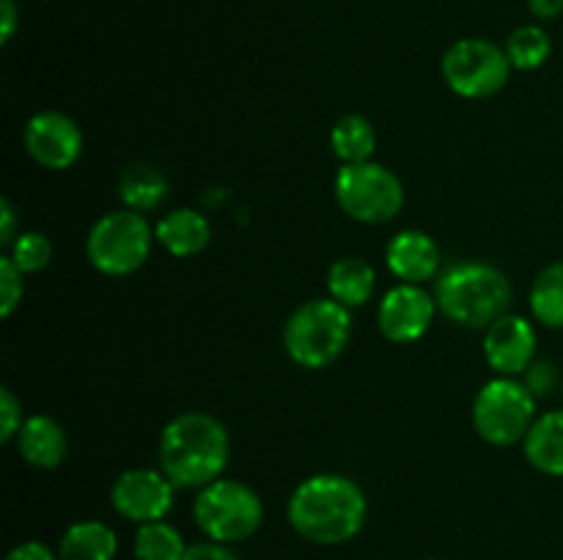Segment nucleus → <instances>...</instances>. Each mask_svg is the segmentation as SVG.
Wrapping results in <instances>:
<instances>
[{
  "mask_svg": "<svg viewBox=\"0 0 563 560\" xmlns=\"http://www.w3.org/2000/svg\"><path fill=\"white\" fill-rule=\"evenodd\" d=\"M286 516L302 541L317 547H341L366 525L368 500L350 475L317 472L297 483L286 503Z\"/></svg>",
  "mask_w": 563,
  "mask_h": 560,
  "instance_id": "1",
  "label": "nucleus"
},
{
  "mask_svg": "<svg viewBox=\"0 0 563 560\" xmlns=\"http://www.w3.org/2000/svg\"><path fill=\"white\" fill-rule=\"evenodd\" d=\"M159 470L176 489H203L223 478L231 459V439L209 412H181L159 434Z\"/></svg>",
  "mask_w": 563,
  "mask_h": 560,
  "instance_id": "2",
  "label": "nucleus"
},
{
  "mask_svg": "<svg viewBox=\"0 0 563 560\" xmlns=\"http://www.w3.org/2000/svg\"><path fill=\"white\" fill-rule=\"evenodd\" d=\"M440 316L465 329H487L511 305V280L487 261H460L434 280Z\"/></svg>",
  "mask_w": 563,
  "mask_h": 560,
  "instance_id": "3",
  "label": "nucleus"
},
{
  "mask_svg": "<svg viewBox=\"0 0 563 560\" xmlns=\"http://www.w3.org/2000/svg\"><path fill=\"white\" fill-rule=\"evenodd\" d=\"M352 335V311L333 296H317L291 311L284 327V349L295 366L322 371L344 355Z\"/></svg>",
  "mask_w": 563,
  "mask_h": 560,
  "instance_id": "4",
  "label": "nucleus"
},
{
  "mask_svg": "<svg viewBox=\"0 0 563 560\" xmlns=\"http://www.w3.org/2000/svg\"><path fill=\"white\" fill-rule=\"evenodd\" d=\"M192 519L209 541L234 547L262 530L264 503L247 483L218 478L209 486L198 489L192 500Z\"/></svg>",
  "mask_w": 563,
  "mask_h": 560,
  "instance_id": "5",
  "label": "nucleus"
},
{
  "mask_svg": "<svg viewBox=\"0 0 563 560\" xmlns=\"http://www.w3.org/2000/svg\"><path fill=\"white\" fill-rule=\"evenodd\" d=\"M154 242L157 236L146 214L115 209L91 225L86 236V256L99 275L126 278L148 261Z\"/></svg>",
  "mask_w": 563,
  "mask_h": 560,
  "instance_id": "6",
  "label": "nucleus"
},
{
  "mask_svg": "<svg viewBox=\"0 0 563 560\" xmlns=\"http://www.w3.org/2000/svg\"><path fill=\"white\" fill-rule=\"evenodd\" d=\"M539 399L517 377H493L478 388L473 399V428L478 437L495 448L526 443L537 423Z\"/></svg>",
  "mask_w": 563,
  "mask_h": 560,
  "instance_id": "7",
  "label": "nucleus"
},
{
  "mask_svg": "<svg viewBox=\"0 0 563 560\" xmlns=\"http://www.w3.org/2000/svg\"><path fill=\"white\" fill-rule=\"evenodd\" d=\"M333 195L341 212L363 225H385L405 209V184L383 163L341 165L333 179Z\"/></svg>",
  "mask_w": 563,
  "mask_h": 560,
  "instance_id": "8",
  "label": "nucleus"
},
{
  "mask_svg": "<svg viewBox=\"0 0 563 560\" xmlns=\"http://www.w3.org/2000/svg\"><path fill=\"white\" fill-rule=\"evenodd\" d=\"M443 80L456 97L489 99L506 88L511 77V60L506 47L489 38H460L445 49L440 60Z\"/></svg>",
  "mask_w": 563,
  "mask_h": 560,
  "instance_id": "9",
  "label": "nucleus"
},
{
  "mask_svg": "<svg viewBox=\"0 0 563 560\" xmlns=\"http://www.w3.org/2000/svg\"><path fill=\"white\" fill-rule=\"evenodd\" d=\"M176 500V486L163 470L132 467L124 470L110 486V505L115 514L135 525L159 522L170 514Z\"/></svg>",
  "mask_w": 563,
  "mask_h": 560,
  "instance_id": "10",
  "label": "nucleus"
},
{
  "mask_svg": "<svg viewBox=\"0 0 563 560\" xmlns=\"http://www.w3.org/2000/svg\"><path fill=\"white\" fill-rule=\"evenodd\" d=\"M22 143H25L27 157L44 170H69L80 163L82 148V130L71 115L60 110H38L27 119L22 130Z\"/></svg>",
  "mask_w": 563,
  "mask_h": 560,
  "instance_id": "11",
  "label": "nucleus"
},
{
  "mask_svg": "<svg viewBox=\"0 0 563 560\" xmlns=\"http://www.w3.org/2000/svg\"><path fill=\"white\" fill-rule=\"evenodd\" d=\"M438 300L423 285L396 283L385 291L377 307V327L385 340L407 346L421 340L438 316Z\"/></svg>",
  "mask_w": 563,
  "mask_h": 560,
  "instance_id": "12",
  "label": "nucleus"
},
{
  "mask_svg": "<svg viewBox=\"0 0 563 560\" xmlns=\"http://www.w3.org/2000/svg\"><path fill=\"white\" fill-rule=\"evenodd\" d=\"M537 327L520 313H504L484 329V362L495 377H517L537 360Z\"/></svg>",
  "mask_w": 563,
  "mask_h": 560,
  "instance_id": "13",
  "label": "nucleus"
},
{
  "mask_svg": "<svg viewBox=\"0 0 563 560\" xmlns=\"http://www.w3.org/2000/svg\"><path fill=\"white\" fill-rule=\"evenodd\" d=\"M385 264H388L390 275L399 283L423 285L429 280H438L443 272V256H440V245L418 228H405L388 242L385 247Z\"/></svg>",
  "mask_w": 563,
  "mask_h": 560,
  "instance_id": "14",
  "label": "nucleus"
},
{
  "mask_svg": "<svg viewBox=\"0 0 563 560\" xmlns=\"http://www.w3.org/2000/svg\"><path fill=\"white\" fill-rule=\"evenodd\" d=\"M16 450L36 470H58L69 453L66 428L49 415H31L16 434Z\"/></svg>",
  "mask_w": 563,
  "mask_h": 560,
  "instance_id": "15",
  "label": "nucleus"
},
{
  "mask_svg": "<svg viewBox=\"0 0 563 560\" xmlns=\"http://www.w3.org/2000/svg\"><path fill=\"white\" fill-rule=\"evenodd\" d=\"M154 236L168 256L192 258L207 250V245L212 242V223L198 209L179 206L157 220Z\"/></svg>",
  "mask_w": 563,
  "mask_h": 560,
  "instance_id": "16",
  "label": "nucleus"
},
{
  "mask_svg": "<svg viewBox=\"0 0 563 560\" xmlns=\"http://www.w3.org/2000/svg\"><path fill=\"white\" fill-rule=\"evenodd\" d=\"M377 291V269L361 256H341L328 269V296L339 305L357 311L368 305Z\"/></svg>",
  "mask_w": 563,
  "mask_h": 560,
  "instance_id": "17",
  "label": "nucleus"
},
{
  "mask_svg": "<svg viewBox=\"0 0 563 560\" xmlns=\"http://www.w3.org/2000/svg\"><path fill=\"white\" fill-rule=\"evenodd\" d=\"M522 450L533 470L550 478H563V406L537 417Z\"/></svg>",
  "mask_w": 563,
  "mask_h": 560,
  "instance_id": "18",
  "label": "nucleus"
},
{
  "mask_svg": "<svg viewBox=\"0 0 563 560\" xmlns=\"http://www.w3.org/2000/svg\"><path fill=\"white\" fill-rule=\"evenodd\" d=\"M58 560H115L119 536L102 519H80L66 527L58 541Z\"/></svg>",
  "mask_w": 563,
  "mask_h": 560,
  "instance_id": "19",
  "label": "nucleus"
},
{
  "mask_svg": "<svg viewBox=\"0 0 563 560\" xmlns=\"http://www.w3.org/2000/svg\"><path fill=\"white\" fill-rule=\"evenodd\" d=\"M168 179L159 168L146 163H132L121 170L119 179V195L124 209H132V212L148 214L154 209H159L168 198Z\"/></svg>",
  "mask_w": 563,
  "mask_h": 560,
  "instance_id": "20",
  "label": "nucleus"
},
{
  "mask_svg": "<svg viewBox=\"0 0 563 560\" xmlns=\"http://www.w3.org/2000/svg\"><path fill=\"white\" fill-rule=\"evenodd\" d=\"M330 148L341 165L368 163L377 152V130L361 113H346L330 130Z\"/></svg>",
  "mask_w": 563,
  "mask_h": 560,
  "instance_id": "21",
  "label": "nucleus"
},
{
  "mask_svg": "<svg viewBox=\"0 0 563 560\" xmlns=\"http://www.w3.org/2000/svg\"><path fill=\"white\" fill-rule=\"evenodd\" d=\"M528 307L542 327L563 329V261L548 264L533 278Z\"/></svg>",
  "mask_w": 563,
  "mask_h": 560,
  "instance_id": "22",
  "label": "nucleus"
},
{
  "mask_svg": "<svg viewBox=\"0 0 563 560\" xmlns=\"http://www.w3.org/2000/svg\"><path fill=\"white\" fill-rule=\"evenodd\" d=\"M132 552L137 560H181L187 552L185 536L168 519L137 525Z\"/></svg>",
  "mask_w": 563,
  "mask_h": 560,
  "instance_id": "23",
  "label": "nucleus"
},
{
  "mask_svg": "<svg viewBox=\"0 0 563 560\" xmlns=\"http://www.w3.org/2000/svg\"><path fill=\"white\" fill-rule=\"evenodd\" d=\"M506 55L511 60V69L537 71L553 55V38L542 25H520L506 38Z\"/></svg>",
  "mask_w": 563,
  "mask_h": 560,
  "instance_id": "24",
  "label": "nucleus"
},
{
  "mask_svg": "<svg viewBox=\"0 0 563 560\" xmlns=\"http://www.w3.org/2000/svg\"><path fill=\"white\" fill-rule=\"evenodd\" d=\"M9 258L22 275H36L53 261V242L38 231H20L9 245Z\"/></svg>",
  "mask_w": 563,
  "mask_h": 560,
  "instance_id": "25",
  "label": "nucleus"
},
{
  "mask_svg": "<svg viewBox=\"0 0 563 560\" xmlns=\"http://www.w3.org/2000/svg\"><path fill=\"white\" fill-rule=\"evenodd\" d=\"M25 296V275L11 264L9 256L0 258V316L11 318Z\"/></svg>",
  "mask_w": 563,
  "mask_h": 560,
  "instance_id": "26",
  "label": "nucleus"
},
{
  "mask_svg": "<svg viewBox=\"0 0 563 560\" xmlns=\"http://www.w3.org/2000/svg\"><path fill=\"white\" fill-rule=\"evenodd\" d=\"M25 415H22V401L11 388H0V439L11 443L20 434Z\"/></svg>",
  "mask_w": 563,
  "mask_h": 560,
  "instance_id": "27",
  "label": "nucleus"
},
{
  "mask_svg": "<svg viewBox=\"0 0 563 560\" xmlns=\"http://www.w3.org/2000/svg\"><path fill=\"white\" fill-rule=\"evenodd\" d=\"M520 379L537 399H544V395H550L559 388V371H555L553 362L548 360H533L531 368H528Z\"/></svg>",
  "mask_w": 563,
  "mask_h": 560,
  "instance_id": "28",
  "label": "nucleus"
},
{
  "mask_svg": "<svg viewBox=\"0 0 563 560\" xmlns=\"http://www.w3.org/2000/svg\"><path fill=\"white\" fill-rule=\"evenodd\" d=\"M181 560H242L229 544L218 541H201V544H187V552L181 555Z\"/></svg>",
  "mask_w": 563,
  "mask_h": 560,
  "instance_id": "29",
  "label": "nucleus"
},
{
  "mask_svg": "<svg viewBox=\"0 0 563 560\" xmlns=\"http://www.w3.org/2000/svg\"><path fill=\"white\" fill-rule=\"evenodd\" d=\"M3 560H58V552L42 541H22L14 549H9Z\"/></svg>",
  "mask_w": 563,
  "mask_h": 560,
  "instance_id": "30",
  "label": "nucleus"
},
{
  "mask_svg": "<svg viewBox=\"0 0 563 560\" xmlns=\"http://www.w3.org/2000/svg\"><path fill=\"white\" fill-rule=\"evenodd\" d=\"M20 27V9L16 0H0V44H9Z\"/></svg>",
  "mask_w": 563,
  "mask_h": 560,
  "instance_id": "31",
  "label": "nucleus"
},
{
  "mask_svg": "<svg viewBox=\"0 0 563 560\" xmlns=\"http://www.w3.org/2000/svg\"><path fill=\"white\" fill-rule=\"evenodd\" d=\"M16 236V212L9 198H0V245L9 247Z\"/></svg>",
  "mask_w": 563,
  "mask_h": 560,
  "instance_id": "32",
  "label": "nucleus"
},
{
  "mask_svg": "<svg viewBox=\"0 0 563 560\" xmlns=\"http://www.w3.org/2000/svg\"><path fill=\"white\" fill-rule=\"evenodd\" d=\"M528 9L537 20H559L563 14V0H528Z\"/></svg>",
  "mask_w": 563,
  "mask_h": 560,
  "instance_id": "33",
  "label": "nucleus"
}]
</instances>
